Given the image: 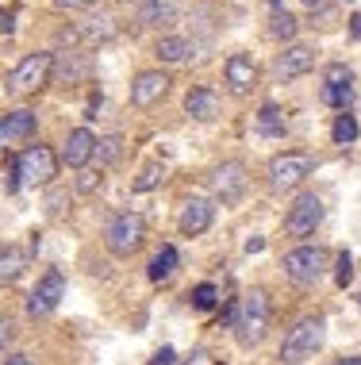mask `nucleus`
<instances>
[{"label":"nucleus","mask_w":361,"mask_h":365,"mask_svg":"<svg viewBox=\"0 0 361 365\" xmlns=\"http://www.w3.org/2000/svg\"><path fill=\"white\" fill-rule=\"evenodd\" d=\"M231 331H235V342L242 350H253L269 331V296L266 292H250L235 304V315H231Z\"/></svg>","instance_id":"nucleus-1"},{"label":"nucleus","mask_w":361,"mask_h":365,"mask_svg":"<svg viewBox=\"0 0 361 365\" xmlns=\"http://www.w3.org/2000/svg\"><path fill=\"white\" fill-rule=\"evenodd\" d=\"M323 319H315V315H308V319L292 323V331L285 334V342H281V361L285 365H304L308 358H315L319 346H323Z\"/></svg>","instance_id":"nucleus-2"},{"label":"nucleus","mask_w":361,"mask_h":365,"mask_svg":"<svg viewBox=\"0 0 361 365\" xmlns=\"http://www.w3.org/2000/svg\"><path fill=\"white\" fill-rule=\"evenodd\" d=\"M311 170H315V158L304 154V150H285V154H277L269 162V185L277 192H285V189H300V185L311 177Z\"/></svg>","instance_id":"nucleus-3"},{"label":"nucleus","mask_w":361,"mask_h":365,"mask_svg":"<svg viewBox=\"0 0 361 365\" xmlns=\"http://www.w3.org/2000/svg\"><path fill=\"white\" fill-rule=\"evenodd\" d=\"M142 235H146V220H142V215L139 212H120L108 227H104V246H108L115 258H127V254L139 250Z\"/></svg>","instance_id":"nucleus-4"},{"label":"nucleus","mask_w":361,"mask_h":365,"mask_svg":"<svg viewBox=\"0 0 361 365\" xmlns=\"http://www.w3.org/2000/svg\"><path fill=\"white\" fill-rule=\"evenodd\" d=\"M51 66H54V54L51 51L27 54L23 62L8 73V88H12V93H38V88L51 81Z\"/></svg>","instance_id":"nucleus-5"},{"label":"nucleus","mask_w":361,"mask_h":365,"mask_svg":"<svg viewBox=\"0 0 361 365\" xmlns=\"http://www.w3.org/2000/svg\"><path fill=\"white\" fill-rule=\"evenodd\" d=\"M16 170H19V181L27 185H51L58 177V154L51 146H23V154L16 158Z\"/></svg>","instance_id":"nucleus-6"},{"label":"nucleus","mask_w":361,"mask_h":365,"mask_svg":"<svg viewBox=\"0 0 361 365\" xmlns=\"http://www.w3.org/2000/svg\"><path fill=\"white\" fill-rule=\"evenodd\" d=\"M327 269V250L323 246H296L285 254V277L296 284H315Z\"/></svg>","instance_id":"nucleus-7"},{"label":"nucleus","mask_w":361,"mask_h":365,"mask_svg":"<svg viewBox=\"0 0 361 365\" xmlns=\"http://www.w3.org/2000/svg\"><path fill=\"white\" fill-rule=\"evenodd\" d=\"M319 223H323V200L315 192H300L285 215V231L292 239H308V235H315Z\"/></svg>","instance_id":"nucleus-8"},{"label":"nucleus","mask_w":361,"mask_h":365,"mask_svg":"<svg viewBox=\"0 0 361 365\" xmlns=\"http://www.w3.org/2000/svg\"><path fill=\"white\" fill-rule=\"evenodd\" d=\"M66 296V277L62 269H46L43 277H38V284L31 289V296H27V315L31 319H43V315H51L58 304H62Z\"/></svg>","instance_id":"nucleus-9"},{"label":"nucleus","mask_w":361,"mask_h":365,"mask_svg":"<svg viewBox=\"0 0 361 365\" xmlns=\"http://www.w3.org/2000/svg\"><path fill=\"white\" fill-rule=\"evenodd\" d=\"M208 189H211V196H216V200L235 204L239 196L246 192V165H242V162H223V165H216V170H211V177H208Z\"/></svg>","instance_id":"nucleus-10"},{"label":"nucleus","mask_w":361,"mask_h":365,"mask_svg":"<svg viewBox=\"0 0 361 365\" xmlns=\"http://www.w3.org/2000/svg\"><path fill=\"white\" fill-rule=\"evenodd\" d=\"M315 58L319 51L315 46H308V43H296V46H288L285 54L277 58V66H273V73H277V81H296V77H304L315 70Z\"/></svg>","instance_id":"nucleus-11"},{"label":"nucleus","mask_w":361,"mask_h":365,"mask_svg":"<svg viewBox=\"0 0 361 365\" xmlns=\"http://www.w3.org/2000/svg\"><path fill=\"white\" fill-rule=\"evenodd\" d=\"M165 93H169V73H162V70H142L131 81V104L135 108H154Z\"/></svg>","instance_id":"nucleus-12"},{"label":"nucleus","mask_w":361,"mask_h":365,"mask_svg":"<svg viewBox=\"0 0 361 365\" xmlns=\"http://www.w3.org/2000/svg\"><path fill=\"white\" fill-rule=\"evenodd\" d=\"M211 220H216V204L204 200V196H192V200H184V204H181L177 227H181V235L197 239V235H204V231L211 227Z\"/></svg>","instance_id":"nucleus-13"},{"label":"nucleus","mask_w":361,"mask_h":365,"mask_svg":"<svg viewBox=\"0 0 361 365\" xmlns=\"http://www.w3.org/2000/svg\"><path fill=\"white\" fill-rule=\"evenodd\" d=\"M223 77H227V88L235 96H246L258 85V62L250 54H231L227 66H223Z\"/></svg>","instance_id":"nucleus-14"},{"label":"nucleus","mask_w":361,"mask_h":365,"mask_svg":"<svg viewBox=\"0 0 361 365\" xmlns=\"http://www.w3.org/2000/svg\"><path fill=\"white\" fill-rule=\"evenodd\" d=\"M89 73H93L89 54H77V51H62V54H54L51 81H58V85H77L81 77H89Z\"/></svg>","instance_id":"nucleus-15"},{"label":"nucleus","mask_w":361,"mask_h":365,"mask_svg":"<svg viewBox=\"0 0 361 365\" xmlns=\"http://www.w3.org/2000/svg\"><path fill=\"white\" fill-rule=\"evenodd\" d=\"M93 150H96V135L89 127H77V131L66 135V146H62V162L70 170H85L93 162Z\"/></svg>","instance_id":"nucleus-16"},{"label":"nucleus","mask_w":361,"mask_h":365,"mask_svg":"<svg viewBox=\"0 0 361 365\" xmlns=\"http://www.w3.org/2000/svg\"><path fill=\"white\" fill-rule=\"evenodd\" d=\"M184 112H189L192 120H200V123H211V120L219 115V96H216V88H208V85L189 88V96H184Z\"/></svg>","instance_id":"nucleus-17"},{"label":"nucleus","mask_w":361,"mask_h":365,"mask_svg":"<svg viewBox=\"0 0 361 365\" xmlns=\"http://www.w3.org/2000/svg\"><path fill=\"white\" fill-rule=\"evenodd\" d=\"M38 127V115L31 108H19V112H8L0 120V143H12V139H31Z\"/></svg>","instance_id":"nucleus-18"},{"label":"nucleus","mask_w":361,"mask_h":365,"mask_svg":"<svg viewBox=\"0 0 361 365\" xmlns=\"http://www.w3.org/2000/svg\"><path fill=\"white\" fill-rule=\"evenodd\" d=\"M139 24L142 27H169V24H177V0H142V4H139Z\"/></svg>","instance_id":"nucleus-19"},{"label":"nucleus","mask_w":361,"mask_h":365,"mask_svg":"<svg viewBox=\"0 0 361 365\" xmlns=\"http://www.w3.org/2000/svg\"><path fill=\"white\" fill-rule=\"evenodd\" d=\"M154 54H158L162 62L177 66V62H189V58L197 54V43H189V38H181V35H162L158 46H154Z\"/></svg>","instance_id":"nucleus-20"},{"label":"nucleus","mask_w":361,"mask_h":365,"mask_svg":"<svg viewBox=\"0 0 361 365\" xmlns=\"http://www.w3.org/2000/svg\"><path fill=\"white\" fill-rule=\"evenodd\" d=\"M27 269V254L19 246H0V284H12Z\"/></svg>","instance_id":"nucleus-21"},{"label":"nucleus","mask_w":361,"mask_h":365,"mask_svg":"<svg viewBox=\"0 0 361 365\" xmlns=\"http://www.w3.org/2000/svg\"><path fill=\"white\" fill-rule=\"evenodd\" d=\"M300 31V24H296V16L288 12L281 0H273V19H269V35L273 38H292Z\"/></svg>","instance_id":"nucleus-22"},{"label":"nucleus","mask_w":361,"mask_h":365,"mask_svg":"<svg viewBox=\"0 0 361 365\" xmlns=\"http://www.w3.org/2000/svg\"><path fill=\"white\" fill-rule=\"evenodd\" d=\"M173 269H177V250H173V246H162V250L150 258V265H146V273H150V281H165Z\"/></svg>","instance_id":"nucleus-23"},{"label":"nucleus","mask_w":361,"mask_h":365,"mask_svg":"<svg viewBox=\"0 0 361 365\" xmlns=\"http://www.w3.org/2000/svg\"><path fill=\"white\" fill-rule=\"evenodd\" d=\"M319 101L338 108V112H350V104H354V85H323L319 88Z\"/></svg>","instance_id":"nucleus-24"},{"label":"nucleus","mask_w":361,"mask_h":365,"mask_svg":"<svg viewBox=\"0 0 361 365\" xmlns=\"http://www.w3.org/2000/svg\"><path fill=\"white\" fill-rule=\"evenodd\" d=\"M96 158H100V165H115L123 158V135H104V139H96Z\"/></svg>","instance_id":"nucleus-25"},{"label":"nucleus","mask_w":361,"mask_h":365,"mask_svg":"<svg viewBox=\"0 0 361 365\" xmlns=\"http://www.w3.org/2000/svg\"><path fill=\"white\" fill-rule=\"evenodd\" d=\"M162 177H165V165L162 162H150V165H142V173L135 177L131 189L135 192H150V189H158V185H162Z\"/></svg>","instance_id":"nucleus-26"},{"label":"nucleus","mask_w":361,"mask_h":365,"mask_svg":"<svg viewBox=\"0 0 361 365\" xmlns=\"http://www.w3.org/2000/svg\"><path fill=\"white\" fill-rule=\"evenodd\" d=\"M330 139H335L338 146H346V143H354L357 139V115H350V112H342L335 120V127H330Z\"/></svg>","instance_id":"nucleus-27"},{"label":"nucleus","mask_w":361,"mask_h":365,"mask_svg":"<svg viewBox=\"0 0 361 365\" xmlns=\"http://www.w3.org/2000/svg\"><path fill=\"white\" fill-rule=\"evenodd\" d=\"M189 300H192V308H197V312H211V308L219 304V289H216L211 281H208V284H197Z\"/></svg>","instance_id":"nucleus-28"},{"label":"nucleus","mask_w":361,"mask_h":365,"mask_svg":"<svg viewBox=\"0 0 361 365\" xmlns=\"http://www.w3.org/2000/svg\"><path fill=\"white\" fill-rule=\"evenodd\" d=\"M261 131H266V135H277V131H281V112H277V104H266V108H261Z\"/></svg>","instance_id":"nucleus-29"},{"label":"nucleus","mask_w":361,"mask_h":365,"mask_svg":"<svg viewBox=\"0 0 361 365\" xmlns=\"http://www.w3.org/2000/svg\"><path fill=\"white\" fill-rule=\"evenodd\" d=\"M327 85H354V70H350V66H330L327 70Z\"/></svg>","instance_id":"nucleus-30"},{"label":"nucleus","mask_w":361,"mask_h":365,"mask_svg":"<svg viewBox=\"0 0 361 365\" xmlns=\"http://www.w3.org/2000/svg\"><path fill=\"white\" fill-rule=\"evenodd\" d=\"M335 281L342 284V289H346L350 281H354V258H350V254H338V269H335Z\"/></svg>","instance_id":"nucleus-31"},{"label":"nucleus","mask_w":361,"mask_h":365,"mask_svg":"<svg viewBox=\"0 0 361 365\" xmlns=\"http://www.w3.org/2000/svg\"><path fill=\"white\" fill-rule=\"evenodd\" d=\"M12 339H16V327H12V319H8L4 312H0V350L12 346Z\"/></svg>","instance_id":"nucleus-32"},{"label":"nucleus","mask_w":361,"mask_h":365,"mask_svg":"<svg viewBox=\"0 0 361 365\" xmlns=\"http://www.w3.org/2000/svg\"><path fill=\"white\" fill-rule=\"evenodd\" d=\"M96 185H100V173H93V170H81V173H77V189H81V192H93Z\"/></svg>","instance_id":"nucleus-33"},{"label":"nucleus","mask_w":361,"mask_h":365,"mask_svg":"<svg viewBox=\"0 0 361 365\" xmlns=\"http://www.w3.org/2000/svg\"><path fill=\"white\" fill-rule=\"evenodd\" d=\"M146 365H177V350H173V346H162Z\"/></svg>","instance_id":"nucleus-34"},{"label":"nucleus","mask_w":361,"mask_h":365,"mask_svg":"<svg viewBox=\"0 0 361 365\" xmlns=\"http://www.w3.org/2000/svg\"><path fill=\"white\" fill-rule=\"evenodd\" d=\"M177 365H219L216 358H211V354L208 350H192L189 354V358H184V361H177Z\"/></svg>","instance_id":"nucleus-35"},{"label":"nucleus","mask_w":361,"mask_h":365,"mask_svg":"<svg viewBox=\"0 0 361 365\" xmlns=\"http://www.w3.org/2000/svg\"><path fill=\"white\" fill-rule=\"evenodd\" d=\"M96 0H54V8H62V12H81V8H93Z\"/></svg>","instance_id":"nucleus-36"},{"label":"nucleus","mask_w":361,"mask_h":365,"mask_svg":"<svg viewBox=\"0 0 361 365\" xmlns=\"http://www.w3.org/2000/svg\"><path fill=\"white\" fill-rule=\"evenodd\" d=\"M319 19V27H335V8H315L311 12V24Z\"/></svg>","instance_id":"nucleus-37"},{"label":"nucleus","mask_w":361,"mask_h":365,"mask_svg":"<svg viewBox=\"0 0 361 365\" xmlns=\"http://www.w3.org/2000/svg\"><path fill=\"white\" fill-rule=\"evenodd\" d=\"M19 185H23V181H19V170L12 165V170L4 173V192H8V196H16V192H19Z\"/></svg>","instance_id":"nucleus-38"},{"label":"nucleus","mask_w":361,"mask_h":365,"mask_svg":"<svg viewBox=\"0 0 361 365\" xmlns=\"http://www.w3.org/2000/svg\"><path fill=\"white\" fill-rule=\"evenodd\" d=\"M12 19H16L12 12H4V8H0V35H12V27H16Z\"/></svg>","instance_id":"nucleus-39"},{"label":"nucleus","mask_w":361,"mask_h":365,"mask_svg":"<svg viewBox=\"0 0 361 365\" xmlns=\"http://www.w3.org/2000/svg\"><path fill=\"white\" fill-rule=\"evenodd\" d=\"M4 365H35L31 358H27V354H8V361Z\"/></svg>","instance_id":"nucleus-40"},{"label":"nucleus","mask_w":361,"mask_h":365,"mask_svg":"<svg viewBox=\"0 0 361 365\" xmlns=\"http://www.w3.org/2000/svg\"><path fill=\"white\" fill-rule=\"evenodd\" d=\"M96 108H100V96L93 93V101H89V108H85V120H96Z\"/></svg>","instance_id":"nucleus-41"},{"label":"nucleus","mask_w":361,"mask_h":365,"mask_svg":"<svg viewBox=\"0 0 361 365\" xmlns=\"http://www.w3.org/2000/svg\"><path fill=\"white\" fill-rule=\"evenodd\" d=\"M261 246H266V239H250V242H246V250H250V254H258Z\"/></svg>","instance_id":"nucleus-42"},{"label":"nucleus","mask_w":361,"mask_h":365,"mask_svg":"<svg viewBox=\"0 0 361 365\" xmlns=\"http://www.w3.org/2000/svg\"><path fill=\"white\" fill-rule=\"evenodd\" d=\"M350 31H354V35L361 38V16H354V19H350Z\"/></svg>","instance_id":"nucleus-43"},{"label":"nucleus","mask_w":361,"mask_h":365,"mask_svg":"<svg viewBox=\"0 0 361 365\" xmlns=\"http://www.w3.org/2000/svg\"><path fill=\"white\" fill-rule=\"evenodd\" d=\"M304 4L311 8V12H315V8H323V0H304Z\"/></svg>","instance_id":"nucleus-44"},{"label":"nucleus","mask_w":361,"mask_h":365,"mask_svg":"<svg viewBox=\"0 0 361 365\" xmlns=\"http://www.w3.org/2000/svg\"><path fill=\"white\" fill-rule=\"evenodd\" d=\"M338 365H361V358H346V361H338Z\"/></svg>","instance_id":"nucleus-45"},{"label":"nucleus","mask_w":361,"mask_h":365,"mask_svg":"<svg viewBox=\"0 0 361 365\" xmlns=\"http://www.w3.org/2000/svg\"><path fill=\"white\" fill-rule=\"evenodd\" d=\"M357 308H361V292H357Z\"/></svg>","instance_id":"nucleus-46"}]
</instances>
